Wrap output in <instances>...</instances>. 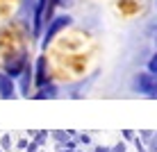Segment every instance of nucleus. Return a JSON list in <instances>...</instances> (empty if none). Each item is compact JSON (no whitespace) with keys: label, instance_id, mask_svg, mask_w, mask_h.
Returning a JSON list of instances; mask_svg holds the SVG:
<instances>
[{"label":"nucleus","instance_id":"39448f33","mask_svg":"<svg viewBox=\"0 0 157 152\" xmlns=\"http://www.w3.org/2000/svg\"><path fill=\"white\" fill-rule=\"evenodd\" d=\"M57 86L55 84H46V86H39V91H36V95H32V98H36V100H55L57 98Z\"/></svg>","mask_w":157,"mask_h":152},{"label":"nucleus","instance_id":"9b49d317","mask_svg":"<svg viewBox=\"0 0 157 152\" xmlns=\"http://www.w3.org/2000/svg\"><path fill=\"white\" fill-rule=\"evenodd\" d=\"M148 150H150V152H157V134L153 136V141L148 143Z\"/></svg>","mask_w":157,"mask_h":152},{"label":"nucleus","instance_id":"f8f14e48","mask_svg":"<svg viewBox=\"0 0 157 152\" xmlns=\"http://www.w3.org/2000/svg\"><path fill=\"white\" fill-rule=\"evenodd\" d=\"M78 141H80V143H89V141H91V136H89V134H78Z\"/></svg>","mask_w":157,"mask_h":152},{"label":"nucleus","instance_id":"0eeeda50","mask_svg":"<svg viewBox=\"0 0 157 152\" xmlns=\"http://www.w3.org/2000/svg\"><path fill=\"white\" fill-rule=\"evenodd\" d=\"M148 70H150L153 75H157V52H155V55L148 59Z\"/></svg>","mask_w":157,"mask_h":152},{"label":"nucleus","instance_id":"9d476101","mask_svg":"<svg viewBox=\"0 0 157 152\" xmlns=\"http://www.w3.org/2000/svg\"><path fill=\"white\" fill-rule=\"evenodd\" d=\"M123 139H125V141H134L137 136H134V132H132V129H125V132H123Z\"/></svg>","mask_w":157,"mask_h":152},{"label":"nucleus","instance_id":"f257e3e1","mask_svg":"<svg viewBox=\"0 0 157 152\" xmlns=\"http://www.w3.org/2000/svg\"><path fill=\"white\" fill-rule=\"evenodd\" d=\"M71 23H73V20H71V16H68V14H57V16H52V18L46 23V32H43V41H41V46H43V48H48V46L52 43V39H55V36H59V34H62V32L66 30Z\"/></svg>","mask_w":157,"mask_h":152},{"label":"nucleus","instance_id":"6e6552de","mask_svg":"<svg viewBox=\"0 0 157 152\" xmlns=\"http://www.w3.org/2000/svg\"><path fill=\"white\" fill-rule=\"evenodd\" d=\"M0 145H2V150H9V148H12V136H9V134H5V136L0 139Z\"/></svg>","mask_w":157,"mask_h":152},{"label":"nucleus","instance_id":"f03ea898","mask_svg":"<svg viewBox=\"0 0 157 152\" xmlns=\"http://www.w3.org/2000/svg\"><path fill=\"white\" fill-rule=\"evenodd\" d=\"M50 68H48V57L41 55L39 59H36V66H34V84L36 86H46L50 84Z\"/></svg>","mask_w":157,"mask_h":152},{"label":"nucleus","instance_id":"423d86ee","mask_svg":"<svg viewBox=\"0 0 157 152\" xmlns=\"http://www.w3.org/2000/svg\"><path fill=\"white\" fill-rule=\"evenodd\" d=\"M48 136H50L48 132H30V139L34 141V143H39V145H46L48 143Z\"/></svg>","mask_w":157,"mask_h":152},{"label":"nucleus","instance_id":"20e7f679","mask_svg":"<svg viewBox=\"0 0 157 152\" xmlns=\"http://www.w3.org/2000/svg\"><path fill=\"white\" fill-rule=\"evenodd\" d=\"M18 82H21V93H23L25 98H30V86H32V82H34V66L32 64H28V68L23 70V75L18 77Z\"/></svg>","mask_w":157,"mask_h":152},{"label":"nucleus","instance_id":"ddd939ff","mask_svg":"<svg viewBox=\"0 0 157 152\" xmlns=\"http://www.w3.org/2000/svg\"><path fill=\"white\" fill-rule=\"evenodd\" d=\"M39 148H41V145H39V143H34V141H32V143L28 145V152H39Z\"/></svg>","mask_w":157,"mask_h":152},{"label":"nucleus","instance_id":"4468645a","mask_svg":"<svg viewBox=\"0 0 157 152\" xmlns=\"http://www.w3.org/2000/svg\"><path fill=\"white\" fill-rule=\"evenodd\" d=\"M96 152H109L107 148H102V145H98V148H96Z\"/></svg>","mask_w":157,"mask_h":152},{"label":"nucleus","instance_id":"7ed1b4c3","mask_svg":"<svg viewBox=\"0 0 157 152\" xmlns=\"http://www.w3.org/2000/svg\"><path fill=\"white\" fill-rule=\"evenodd\" d=\"M0 98L9 100V98H18V91H16V80L12 75H7L5 70H0Z\"/></svg>","mask_w":157,"mask_h":152},{"label":"nucleus","instance_id":"2eb2a0df","mask_svg":"<svg viewBox=\"0 0 157 152\" xmlns=\"http://www.w3.org/2000/svg\"><path fill=\"white\" fill-rule=\"evenodd\" d=\"M75 152H80V150H75Z\"/></svg>","mask_w":157,"mask_h":152},{"label":"nucleus","instance_id":"1a4fd4ad","mask_svg":"<svg viewBox=\"0 0 157 152\" xmlns=\"http://www.w3.org/2000/svg\"><path fill=\"white\" fill-rule=\"evenodd\" d=\"M153 136H155V132H141V134H139V139H141L144 143H150V141H153Z\"/></svg>","mask_w":157,"mask_h":152}]
</instances>
